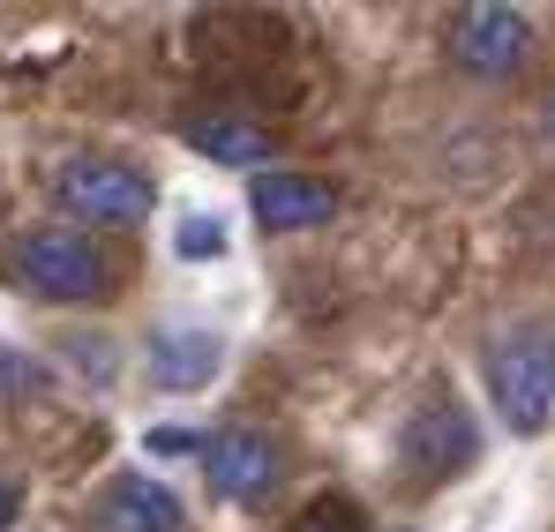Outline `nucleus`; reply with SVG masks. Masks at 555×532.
<instances>
[{
  "label": "nucleus",
  "instance_id": "f257e3e1",
  "mask_svg": "<svg viewBox=\"0 0 555 532\" xmlns=\"http://www.w3.org/2000/svg\"><path fill=\"white\" fill-rule=\"evenodd\" d=\"M488 390L511 436H541L555 413V353L541 330H503L488 346Z\"/></svg>",
  "mask_w": 555,
  "mask_h": 532
},
{
  "label": "nucleus",
  "instance_id": "f03ea898",
  "mask_svg": "<svg viewBox=\"0 0 555 532\" xmlns=\"http://www.w3.org/2000/svg\"><path fill=\"white\" fill-rule=\"evenodd\" d=\"M15 277L38 300H98L105 293V256H98L91 233H76V225H38L15 248Z\"/></svg>",
  "mask_w": 555,
  "mask_h": 532
},
{
  "label": "nucleus",
  "instance_id": "7ed1b4c3",
  "mask_svg": "<svg viewBox=\"0 0 555 532\" xmlns=\"http://www.w3.org/2000/svg\"><path fill=\"white\" fill-rule=\"evenodd\" d=\"M53 203H61L68 218H83V225H120V233H135V225L151 218V180L135 173V166H113V158H68V166L53 173Z\"/></svg>",
  "mask_w": 555,
  "mask_h": 532
},
{
  "label": "nucleus",
  "instance_id": "20e7f679",
  "mask_svg": "<svg viewBox=\"0 0 555 532\" xmlns=\"http://www.w3.org/2000/svg\"><path fill=\"white\" fill-rule=\"evenodd\" d=\"M526 46H533V23L518 8H465L459 23H451V61H459L465 76H480V83L511 76L526 61Z\"/></svg>",
  "mask_w": 555,
  "mask_h": 532
},
{
  "label": "nucleus",
  "instance_id": "39448f33",
  "mask_svg": "<svg viewBox=\"0 0 555 532\" xmlns=\"http://www.w3.org/2000/svg\"><path fill=\"white\" fill-rule=\"evenodd\" d=\"M195 457H203V480H210L218 503H263V495L278 488V443H271V436H256V428L210 436Z\"/></svg>",
  "mask_w": 555,
  "mask_h": 532
},
{
  "label": "nucleus",
  "instance_id": "423d86ee",
  "mask_svg": "<svg viewBox=\"0 0 555 532\" xmlns=\"http://www.w3.org/2000/svg\"><path fill=\"white\" fill-rule=\"evenodd\" d=\"M248 210H256L263 233H300V225H323L338 210V187L315 173H263L256 195H248Z\"/></svg>",
  "mask_w": 555,
  "mask_h": 532
},
{
  "label": "nucleus",
  "instance_id": "0eeeda50",
  "mask_svg": "<svg viewBox=\"0 0 555 532\" xmlns=\"http://www.w3.org/2000/svg\"><path fill=\"white\" fill-rule=\"evenodd\" d=\"M98 532H181V495L143 472H120L98 488Z\"/></svg>",
  "mask_w": 555,
  "mask_h": 532
},
{
  "label": "nucleus",
  "instance_id": "6e6552de",
  "mask_svg": "<svg viewBox=\"0 0 555 532\" xmlns=\"http://www.w3.org/2000/svg\"><path fill=\"white\" fill-rule=\"evenodd\" d=\"M218 360H225V346L210 330H158L151 338V382L158 390H203L218 375Z\"/></svg>",
  "mask_w": 555,
  "mask_h": 532
},
{
  "label": "nucleus",
  "instance_id": "1a4fd4ad",
  "mask_svg": "<svg viewBox=\"0 0 555 532\" xmlns=\"http://www.w3.org/2000/svg\"><path fill=\"white\" fill-rule=\"evenodd\" d=\"M405 443H413V472H428V480H436V472H459L465 457H473L465 420H459V413H443V405H436L428 420H413V436H405Z\"/></svg>",
  "mask_w": 555,
  "mask_h": 532
},
{
  "label": "nucleus",
  "instance_id": "9d476101",
  "mask_svg": "<svg viewBox=\"0 0 555 532\" xmlns=\"http://www.w3.org/2000/svg\"><path fill=\"white\" fill-rule=\"evenodd\" d=\"M188 143H195L210 166H263V158H271V135L248 128V120H195Z\"/></svg>",
  "mask_w": 555,
  "mask_h": 532
},
{
  "label": "nucleus",
  "instance_id": "9b49d317",
  "mask_svg": "<svg viewBox=\"0 0 555 532\" xmlns=\"http://www.w3.org/2000/svg\"><path fill=\"white\" fill-rule=\"evenodd\" d=\"M173 248H181V256H218L225 233H218V218H188L181 233H173Z\"/></svg>",
  "mask_w": 555,
  "mask_h": 532
},
{
  "label": "nucleus",
  "instance_id": "f8f14e48",
  "mask_svg": "<svg viewBox=\"0 0 555 532\" xmlns=\"http://www.w3.org/2000/svg\"><path fill=\"white\" fill-rule=\"evenodd\" d=\"M143 450H151V457H195V450H203V436H188V428H151V436H143Z\"/></svg>",
  "mask_w": 555,
  "mask_h": 532
},
{
  "label": "nucleus",
  "instance_id": "ddd939ff",
  "mask_svg": "<svg viewBox=\"0 0 555 532\" xmlns=\"http://www.w3.org/2000/svg\"><path fill=\"white\" fill-rule=\"evenodd\" d=\"M23 382H30V367H23L15 353H0V405H8V398H15Z\"/></svg>",
  "mask_w": 555,
  "mask_h": 532
},
{
  "label": "nucleus",
  "instance_id": "4468645a",
  "mask_svg": "<svg viewBox=\"0 0 555 532\" xmlns=\"http://www.w3.org/2000/svg\"><path fill=\"white\" fill-rule=\"evenodd\" d=\"M15 510H23V495H15V488H8V480H0V532L15 525Z\"/></svg>",
  "mask_w": 555,
  "mask_h": 532
},
{
  "label": "nucleus",
  "instance_id": "2eb2a0df",
  "mask_svg": "<svg viewBox=\"0 0 555 532\" xmlns=\"http://www.w3.org/2000/svg\"><path fill=\"white\" fill-rule=\"evenodd\" d=\"M541 128H548V135H555V90H548V105H541Z\"/></svg>",
  "mask_w": 555,
  "mask_h": 532
},
{
  "label": "nucleus",
  "instance_id": "dca6fc26",
  "mask_svg": "<svg viewBox=\"0 0 555 532\" xmlns=\"http://www.w3.org/2000/svg\"><path fill=\"white\" fill-rule=\"evenodd\" d=\"M300 532H323V525H300Z\"/></svg>",
  "mask_w": 555,
  "mask_h": 532
}]
</instances>
